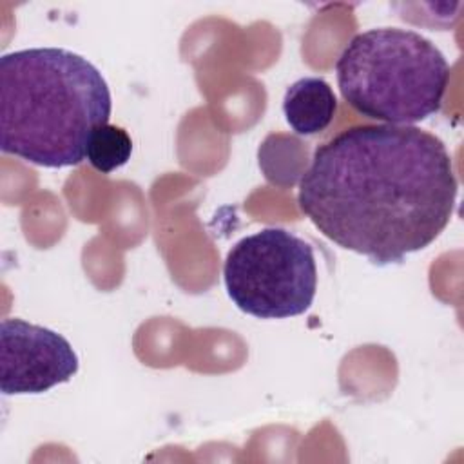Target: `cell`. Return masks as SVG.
<instances>
[{
    "label": "cell",
    "mask_w": 464,
    "mask_h": 464,
    "mask_svg": "<svg viewBox=\"0 0 464 464\" xmlns=\"http://www.w3.org/2000/svg\"><path fill=\"white\" fill-rule=\"evenodd\" d=\"M457 192L440 138L415 125L364 123L315 149L297 203L324 237L382 266L431 245Z\"/></svg>",
    "instance_id": "cell-1"
},
{
    "label": "cell",
    "mask_w": 464,
    "mask_h": 464,
    "mask_svg": "<svg viewBox=\"0 0 464 464\" xmlns=\"http://www.w3.org/2000/svg\"><path fill=\"white\" fill-rule=\"evenodd\" d=\"M112 98L102 72L63 47L0 58V149L27 163L62 169L83 161L92 132L109 123Z\"/></svg>",
    "instance_id": "cell-2"
},
{
    "label": "cell",
    "mask_w": 464,
    "mask_h": 464,
    "mask_svg": "<svg viewBox=\"0 0 464 464\" xmlns=\"http://www.w3.org/2000/svg\"><path fill=\"white\" fill-rule=\"evenodd\" d=\"M335 74L343 100L361 116L413 125L440 111L450 63L420 33L377 27L346 44L335 62Z\"/></svg>",
    "instance_id": "cell-3"
},
{
    "label": "cell",
    "mask_w": 464,
    "mask_h": 464,
    "mask_svg": "<svg viewBox=\"0 0 464 464\" xmlns=\"http://www.w3.org/2000/svg\"><path fill=\"white\" fill-rule=\"evenodd\" d=\"M232 303L259 319L304 314L317 290L314 248L286 228H263L239 239L223 265Z\"/></svg>",
    "instance_id": "cell-4"
},
{
    "label": "cell",
    "mask_w": 464,
    "mask_h": 464,
    "mask_svg": "<svg viewBox=\"0 0 464 464\" xmlns=\"http://www.w3.org/2000/svg\"><path fill=\"white\" fill-rule=\"evenodd\" d=\"M80 361L58 332L9 317L0 324V388L4 395L44 393L71 381Z\"/></svg>",
    "instance_id": "cell-5"
},
{
    "label": "cell",
    "mask_w": 464,
    "mask_h": 464,
    "mask_svg": "<svg viewBox=\"0 0 464 464\" xmlns=\"http://www.w3.org/2000/svg\"><path fill=\"white\" fill-rule=\"evenodd\" d=\"M337 98L324 78L304 76L294 82L283 96V114L299 136L323 132L335 118Z\"/></svg>",
    "instance_id": "cell-6"
},
{
    "label": "cell",
    "mask_w": 464,
    "mask_h": 464,
    "mask_svg": "<svg viewBox=\"0 0 464 464\" xmlns=\"http://www.w3.org/2000/svg\"><path fill=\"white\" fill-rule=\"evenodd\" d=\"M132 154V140L125 129L105 123L98 127L85 150V158L92 169L102 174H111L123 167Z\"/></svg>",
    "instance_id": "cell-7"
}]
</instances>
